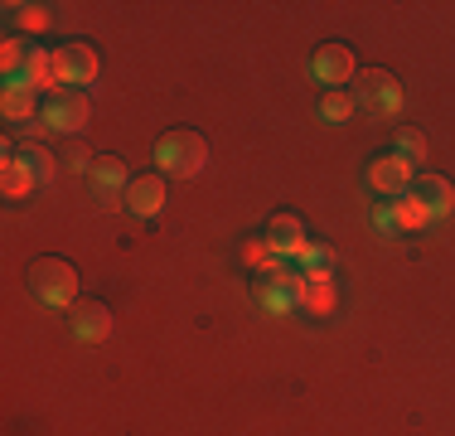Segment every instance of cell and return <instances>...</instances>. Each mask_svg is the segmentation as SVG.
Wrapping results in <instances>:
<instances>
[{
	"label": "cell",
	"instance_id": "1",
	"mask_svg": "<svg viewBox=\"0 0 455 436\" xmlns=\"http://www.w3.org/2000/svg\"><path fill=\"white\" fill-rule=\"evenodd\" d=\"M156 166L165 174H175V180H194V174H204V166H209V141L194 126L165 131V136L156 141Z\"/></svg>",
	"mask_w": 455,
	"mask_h": 436
},
{
	"label": "cell",
	"instance_id": "2",
	"mask_svg": "<svg viewBox=\"0 0 455 436\" xmlns=\"http://www.w3.org/2000/svg\"><path fill=\"white\" fill-rule=\"evenodd\" d=\"M29 291H35L44 305H73L78 296V267L63 257H44L29 267Z\"/></svg>",
	"mask_w": 455,
	"mask_h": 436
},
{
	"label": "cell",
	"instance_id": "3",
	"mask_svg": "<svg viewBox=\"0 0 455 436\" xmlns=\"http://www.w3.org/2000/svg\"><path fill=\"white\" fill-rule=\"evenodd\" d=\"M92 122V97L83 87H59L53 97H44V126L59 136H78Z\"/></svg>",
	"mask_w": 455,
	"mask_h": 436
},
{
	"label": "cell",
	"instance_id": "4",
	"mask_svg": "<svg viewBox=\"0 0 455 436\" xmlns=\"http://www.w3.org/2000/svg\"><path fill=\"white\" fill-rule=\"evenodd\" d=\"M97 73H102V63H97L92 44L73 39V44L53 49V78H59V87H88V83H97Z\"/></svg>",
	"mask_w": 455,
	"mask_h": 436
},
{
	"label": "cell",
	"instance_id": "5",
	"mask_svg": "<svg viewBox=\"0 0 455 436\" xmlns=\"http://www.w3.org/2000/svg\"><path fill=\"white\" fill-rule=\"evenodd\" d=\"M310 78L324 83V87H349L354 78H359V63H354V49L339 39L320 44L315 53H310Z\"/></svg>",
	"mask_w": 455,
	"mask_h": 436
},
{
	"label": "cell",
	"instance_id": "6",
	"mask_svg": "<svg viewBox=\"0 0 455 436\" xmlns=\"http://www.w3.org/2000/svg\"><path fill=\"white\" fill-rule=\"evenodd\" d=\"M354 102H363L368 112H378V117H397L407 97H403V87H397V78L387 69H368V73H359Z\"/></svg>",
	"mask_w": 455,
	"mask_h": 436
},
{
	"label": "cell",
	"instance_id": "7",
	"mask_svg": "<svg viewBox=\"0 0 455 436\" xmlns=\"http://www.w3.org/2000/svg\"><path fill=\"white\" fill-rule=\"evenodd\" d=\"M368 190L373 194H387V199H397V194L411 190V180H417V166H411L407 156H397V150H387V156H373L363 170Z\"/></svg>",
	"mask_w": 455,
	"mask_h": 436
},
{
	"label": "cell",
	"instance_id": "8",
	"mask_svg": "<svg viewBox=\"0 0 455 436\" xmlns=\"http://www.w3.org/2000/svg\"><path fill=\"white\" fill-rule=\"evenodd\" d=\"M0 117H5L10 126H29L44 117V107H39V93L29 83H5V93H0Z\"/></svg>",
	"mask_w": 455,
	"mask_h": 436
},
{
	"label": "cell",
	"instance_id": "9",
	"mask_svg": "<svg viewBox=\"0 0 455 436\" xmlns=\"http://www.w3.org/2000/svg\"><path fill=\"white\" fill-rule=\"evenodd\" d=\"M122 199H126V214L132 218H156L165 209V180H160V174H136Z\"/></svg>",
	"mask_w": 455,
	"mask_h": 436
},
{
	"label": "cell",
	"instance_id": "10",
	"mask_svg": "<svg viewBox=\"0 0 455 436\" xmlns=\"http://www.w3.org/2000/svg\"><path fill=\"white\" fill-rule=\"evenodd\" d=\"M296 305L310 311V315H330L334 305H339V281H334V271H306Z\"/></svg>",
	"mask_w": 455,
	"mask_h": 436
},
{
	"label": "cell",
	"instance_id": "11",
	"mask_svg": "<svg viewBox=\"0 0 455 436\" xmlns=\"http://www.w3.org/2000/svg\"><path fill=\"white\" fill-rule=\"evenodd\" d=\"M267 243H272L276 257H296L310 238H306V223H300L296 214H276L272 223H267Z\"/></svg>",
	"mask_w": 455,
	"mask_h": 436
},
{
	"label": "cell",
	"instance_id": "12",
	"mask_svg": "<svg viewBox=\"0 0 455 436\" xmlns=\"http://www.w3.org/2000/svg\"><path fill=\"white\" fill-rule=\"evenodd\" d=\"M112 330H116V315L107 311L102 301H88V305L73 311V335H78V340H107Z\"/></svg>",
	"mask_w": 455,
	"mask_h": 436
},
{
	"label": "cell",
	"instance_id": "13",
	"mask_svg": "<svg viewBox=\"0 0 455 436\" xmlns=\"http://www.w3.org/2000/svg\"><path fill=\"white\" fill-rule=\"evenodd\" d=\"M411 194L431 209V218H441V214L455 209V184L446 180V174H417V190H411Z\"/></svg>",
	"mask_w": 455,
	"mask_h": 436
},
{
	"label": "cell",
	"instance_id": "14",
	"mask_svg": "<svg viewBox=\"0 0 455 436\" xmlns=\"http://www.w3.org/2000/svg\"><path fill=\"white\" fill-rule=\"evenodd\" d=\"M126 184H132V174H126V160H122V156H102V160L92 166V190L102 194V199L126 194Z\"/></svg>",
	"mask_w": 455,
	"mask_h": 436
},
{
	"label": "cell",
	"instance_id": "15",
	"mask_svg": "<svg viewBox=\"0 0 455 436\" xmlns=\"http://www.w3.org/2000/svg\"><path fill=\"white\" fill-rule=\"evenodd\" d=\"M393 223H397V233H421V228L431 223V209L407 190V194H397V199H393Z\"/></svg>",
	"mask_w": 455,
	"mask_h": 436
},
{
	"label": "cell",
	"instance_id": "16",
	"mask_svg": "<svg viewBox=\"0 0 455 436\" xmlns=\"http://www.w3.org/2000/svg\"><path fill=\"white\" fill-rule=\"evenodd\" d=\"M0 190H5V199H25V194L39 190V180H35V170H29L20 156H10L5 170H0Z\"/></svg>",
	"mask_w": 455,
	"mask_h": 436
},
{
	"label": "cell",
	"instance_id": "17",
	"mask_svg": "<svg viewBox=\"0 0 455 436\" xmlns=\"http://www.w3.org/2000/svg\"><path fill=\"white\" fill-rule=\"evenodd\" d=\"M29 49H35V44H29V39H20V35H10L5 44H0V73H5V83H15L20 73H25Z\"/></svg>",
	"mask_w": 455,
	"mask_h": 436
},
{
	"label": "cell",
	"instance_id": "18",
	"mask_svg": "<svg viewBox=\"0 0 455 436\" xmlns=\"http://www.w3.org/2000/svg\"><path fill=\"white\" fill-rule=\"evenodd\" d=\"M354 107L359 102H354V93H344V87H324L320 93V117L324 122H349Z\"/></svg>",
	"mask_w": 455,
	"mask_h": 436
},
{
	"label": "cell",
	"instance_id": "19",
	"mask_svg": "<svg viewBox=\"0 0 455 436\" xmlns=\"http://www.w3.org/2000/svg\"><path fill=\"white\" fill-rule=\"evenodd\" d=\"M20 160H25L29 170H35L39 190H44V184H53V180H59V166H63V160H53V156H49L44 146H25V150H20Z\"/></svg>",
	"mask_w": 455,
	"mask_h": 436
},
{
	"label": "cell",
	"instance_id": "20",
	"mask_svg": "<svg viewBox=\"0 0 455 436\" xmlns=\"http://www.w3.org/2000/svg\"><path fill=\"white\" fill-rule=\"evenodd\" d=\"M257 305H262V311H272V315H291L296 311V296H291L286 287H276V281H257Z\"/></svg>",
	"mask_w": 455,
	"mask_h": 436
},
{
	"label": "cell",
	"instance_id": "21",
	"mask_svg": "<svg viewBox=\"0 0 455 436\" xmlns=\"http://www.w3.org/2000/svg\"><path fill=\"white\" fill-rule=\"evenodd\" d=\"M237 257L247 262V267H257V271H267L276 262V253H272V243L267 238H243V247H237Z\"/></svg>",
	"mask_w": 455,
	"mask_h": 436
},
{
	"label": "cell",
	"instance_id": "22",
	"mask_svg": "<svg viewBox=\"0 0 455 436\" xmlns=\"http://www.w3.org/2000/svg\"><path fill=\"white\" fill-rule=\"evenodd\" d=\"M397 156H407L411 166H421V160H427V136L411 131V126H403V131H397Z\"/></svg>",
	"mask_w": 455,
	"mask_h": 436
},
{
	"label": "cell",
	"instance_id": "23",
	"mask_svg": "<svg viewBox=\"0 0 455 436\" xmlns=\"http://www.w3.org/2000/svg\"><path fill=\"white\" fill-rule=\"evenodd\" d=\"M10 15H15V25L25 29V35H39V29L49 25V10L44 5H10Z\"/></svg>",
	"mask_w": 455,
	"mask_h": 436
},
{
	"label": "cell",
	"instance_id": "24",
	"mask_svg": "<svg viewBox=\"0 0 455 436\" xmlns=\"http://www.w3.org/2000/svg\"><path fill=\"white\" fill-rule=\"evenodd\" d=\"M373 228H378V233H397V223H393V204H378V209H373Z\"/></svg>",
	"mask_w": 455,
	"mask_h": 436
},
{
	"label": "cell",
	"instance_id": "25",
	"mask_svg": "<svg viewBox=\"0 0 455 436\" xmlns=\"http://www.w3.org/2000/svg\"><path fill=\"white\" fill-rule=\"evenodd\" d=\"M63 166H68V170H88V150H83V146H68V156H63Z\"/></svg>",
	"mask_w": 455,
	"mask_h": 436
}]
</instances>
